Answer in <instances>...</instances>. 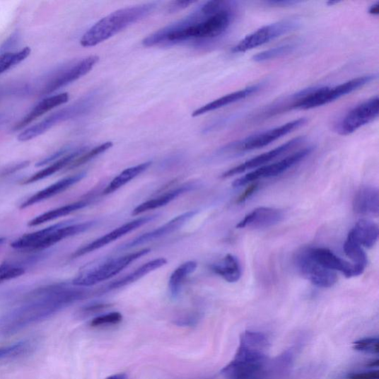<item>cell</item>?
<instances>
[{
    "instance_id": "29",
    "label": "cell",
    "mask_w": 379,
    "mask_h": 379,
    "mask_svg": "<svg viewBox=\"0 0 379 379\" xmlns=\"http://www.w3.org/2000/svg\"><path fill=\"white\" fill-rule=\"evenodd\" d=\"M89 204L88 201H77L62 206L50 211L45 212L33 220L29 221L28 226L35 227L40 226L50 221L59 218L62 216L69 215L75 211L85 209Z\"/></svg>"
},
{
    "instance_id": "46",
    "label": "cell",
    "mask_w": 379,
    "mask_h": 379,
    "mask_svg": "<svg viewBox=\"0 0 379 379\" xmlns=\"http://www.w3.org/2000/svg\"><path fill=\"white\" fill-rule=\"evenodd\" d=\"M301 3L302 2L299 1H293V0H281V1H278V0H276V1L266 2V4L276 7H289Z\"/></svg>"
},
{
    "instance_id": "43",
    "label": "cell",
    "mask_w": 379,
    "mask_h": 379,
    "mask_svg": "<svg viewBox=\"0 0 379 379\" xmlns=\"http://www.w3.org/2000/svg\"><path fill=\"white\" fill-rule=\"evenodd\" d=\"M110 307V305L107 304H93L83 308L81 312L84 315H91L92 313L100 312Z\"/></svg>"
},
{
    "instance_id": "37",
    "label": "cell",
    "mask_w": 379,
    "mask_h": 379,
    "mask_svg": "<svg viewBox=\"0 0 379 379\" xmlns=\"http://www.w3.org/2000/svg\"><path fill=\"white\" fill-rule=\"evenodd\" d=\"M122 321V315L119 312H112L99 315L91 322L93 327L115 325Z\"/></svg>"
},
{
    "instance_id": "4",
    "label": "cell",
    "mask_w": 379,
    "mask_h": 379,
    "mask_svg": "<svg viewBox=\"0 0 379 379\" xmlns=\"http://www.w3.org/2000/svg\"><path fill=\"white\" fill-rule=\"evenodd\" d=\"M158 6V3H149L117 10L90 28L81 40L83 47L96 46L122 30L148 17Z\"/></svg>"
},
{
    "instance_id": "45",
    "label": "cell",
    "mask_w": 379,
    "mask_h": 379,
    "mask_svg": "<svg viewBox=\"0 0 379 379\" xmlns=\"http://www.w3.org/2000/svg\"><path fill=\"white\" fill-rule=\"evenodd\" d=\"M195 3L194 1H173L169 5L168 11L175 12L180 11Z\"/></svg>"
},
{
    "instance_id": "41",
    "label": "cell",
    "mask_w": 379,
    "mask_h": 379,
    "mask_svg": "<svg viewBox=\"0 0 379 379\" xmlns=\"http://www.w3.org/2000/svg\"><path fill=\"white\" fill-rule=\"evenodd\" d=\"M346 379H379L378 371L352 373L346 375Z\"/></svg>"
},
{
    "instance_id": "9",
    "label": "cell",
    "mask_w": 379,
    "mask_h": 379,
    "mask_svg": "<svg viewBox=\"0 0 379 379\" xmlns=\"http://www.w3.org/2000/svg\"><path fill=\"white\" fill-rule=\"evenodd\" d=\"M306 118H299L278 127L247 136L239 141H233L221 149L220 154L241 153L262 148L269 146L272 142L301 128L306 122Z\"/></svg>"
},
{
    "instance_id": "14",
    "label": "cell",
    "mask_w": 379,
    "mask_h": 379,
    "mask_svg": "<svg viewBox=\"0 0 379 379\" xmlns=\"http://www.w3.org/2000/svg\"><path fill=\"white\" fill-rule=\"evenodd\" d=\"M99 57L90 56L74 64L62 69L52 78L43 90L44 94H49L78 80L88 74L99 62Z\"/></svg>"
},
{
    "instance_id": "49",
    "label": "cell",
    "mask_w": 379,
    "mask_h": 379,
    "mask_svg": "<svg viewBox=\"0 0 379 379\" xmlns=\"http://www.w3.org/2000/svg\"><path fill=\"white\" fill-rule=\"evenodd\" d=\"M7 119V116L4 113H0V126H1Z\"/></svg>"
},
{
    "instance_id": "27",
    "label": "cell",
    "mask_w": 379,
    "mask_h": 379,
    "mask_svg": "<svg viewBox=\"0 0 379 379\" xmlns=\"http://www.w3.org/2000/svg\"><path fill=\"white\" fill-rule=\"evenodd\" d=\"M379 228L370 220L361 219L349 232V235L361 247L372 248L378 240Z\"/></svg>"
},
{
    "instance_id": "42",
    "label": "cell",
    "mask_w": 379,
    "mask_h": 379,
    "mask_svg": "<svg viewBox=\"0 0 379 379\" xmlns=\"http://www.w3.org/2000/svg\"><path fill=\"white\" fill-rule=\"evenodd\" d=\"M259 184L257 182L250 183V185L245 190V192L240 195L238 199H237L236 202L238 204L245 202L257 192Z\"/></svg>"
},
{
    "instance_id": "32",
    "label": "cell",
    "mask_w": 379,
    "mask_h": 379,
    "mask_svg": "<svg viewBox=\"0 0 379 379\" xmlns=\"http://www.w3.org/2000/svg\"><path fill=\"white\" fill-rule=\"evenodd\" d=\"M344 251L347 257H349L354 264L362 272H365L368 265V257L362 247L347 235L344 244Z\"/></svg>"
},
{
    "instance_id": "25",
    "label": "cell",
    "mask_w": 379,
    "mask_h": 379,
    "mask_svg": "<svg viewBox=\"0 0 379 379\" xmlns=\"http://www.w3.org/2000/svg\"><path fill=\"white\" fill-rule=\"evenodd\" d=\"M195 187L196 185L194 183H187L178 187L176 189L171 190V191L166 192L160 197L140 204L134 209L132 215L135 216L148 211L164 207L181 195L192 191Z\"/></svg>"
},
{
    "instance_id": "31",
    "label": "cell",
    "mask_w": 379,
    "mask_h": 379,
    "mask_svg": "<svg viewBox=\"0 0 379 379\" xmlns=\"http://www.w3.org/2000/svg\"><path fill=\"white\" fill-rule=\"evenodd\" d=\"M151 165V162H146L125 169L112 182H110V184L104 190L103 194L108 195L117 192V190L137 177L141 175V173L146 171Z\"/></svg>"
},
{
    "instance_id": "8",
    "label": "cell",
    "mask_w": 379,
    "mask_h": 379,
    "mask_svg": "<svg viewBox=\"0 0 379 379\" xmlns=\"http://www.w3.org/2000/svg\"><path fill=\"white\" fill-rule=\"evenodd\" d=\"M100 98V93L99 91L91 92L73 105L61 109L36 124L30 126V127L26 129L19 134L18 139L21 141L34 139L49 132L58 123L86 114L96 105Z\"/></svg>"
},
{
    "instance_id": "30",
    "label": "cell",
    "mask_w": 379,
    "mask_h": 379,
    "mask_svg": "<svg viewBox=\"0 0 379 379\" xmlns=\"http://www.w3.org/2000/svg\"><path fill=\"white\" fill-rule=\"evenodd\" d=\"M197 267V263L196 262L188 261L173 271L168 281V288L172 298H176L179 296L185 281L196 271Z\"/></svg>"
},
{
    "instance_id": "12",
    "label": "cell",
    "mask_w": 379,
    "mask_h": 379,
    "mask_svg": "<svg viewBox=\"0 0 379 379\" xmlns=\"http://www.w3.org/2000/svg\"><path fill=\"white\" fill-rule=\"evenodd\" d=\"M294 264L298 272L318 288L333 287L338 281L337 272L315 262L311 257L308 247L302 248L296 252Z\"/></svg>"
},
{
    "instance_id": "24",
    "label": "cell",
    "mask_w": 379,
    "mask_h": 379,
    "mask_svg": "<svg viewBox=\"0 0 379 379\" xmlns=\"http://www.w3.org/2000/svg\"><path fill=\"white\" fill-rule=\"evenodd\" d=\"M69 100V94L68 93H62L54 96H51L44 99L38 103L30 112L21 119L18 123L13 126V131L18 132L27 125L33 122L39 117L43 116L54 108L64 105Z\"/></svg>"
},
{
    "instance_id": "3",
    "label": "cell",
    "mask_w": 379,
    "mask_h": 379,
    "mask_svg": "<svg viewBox=\"0 0 379 379\" xmlns=\"http://www.w3.org/2000/svg\"><path fill=\"white\" fill-rule=\"evenodd\" d=\"M268 342L259 332L246 331L233 359L223 370L228 379H264Z\"/></svg>"
},
{
    "instance_id": "1",
    "label": "cell",
    "mask_w": 379,
    "mask_h": 379,
    "mask_svg": "<svg viewBox=\"0 0 379 379\" xmlns=\"http://www.w3.org/2000/svg\"><path fill=\"white\" fill-rule=\"evenodd\" d=\"M235 5L228 1L204 3L185 18L170 24L144 40L145 47L189 40H211L223 35L232 24Z\"/></svg>"
},
{
    "instance_id": "15",
    "label": "cell",
    "mask_w": 379,
    "mask_h": 379,
    "mask_svg": "<svg viewBox=\"0 0 379 379\" xmlns=\"http://www.w3.org/2000/svg\"><path fill=\"white\" fill-rule=\"evenodd\" d=\"M157 217L158 215H150L141 216L132 220L131 222L125 223L112 232H110L100 237V238L94 240L81 248H78L74 252L71 257L72 259H76L90 254V252H93L94 250L100 249L107 245L117 240L118 239L121 238L122 236L152 222V221L155 220Z\"/></svg>"
},
{
    "instance_id": "34",
    "label": "cell",
    "mask_w": 379,
    "mask_h": 379,
    "mask_svg": "<svg viewBox=\"0 0 379 379\" xmlns=\"http://www.w3.org/2000/svg\"><path fill=\"white\" fill-rule=\"evenodd\" d=\"M297 47L296 43H286L272 47L260 52L252 57V60L256 62H264L280 58L291 54Z\"/></svg>"
},
{
    "instance_id": "20",
    "label": "cell",
    "mask_w": 379,
    "mask_h": 379,
    "mask_svg": "<svg viewBox=\"0 0 379 379\" xmlns=\"http://www.w3.org/2000/svg\"><path fill=\"white\" fill-rule=\"evenodd\" d=\"M264 86L265 83L262 82L227 94L226 96L220 98L194 110L192 114V117H199L213 112V110L226 107L231 104L248 98L252 96V95L256 94L262 91Z\"/></svg>"
},
{
    "instance_id": "28",
    "label": "cell",
    "mask_w": 379,
    "mask_h": 379,
    "mask_svg": "<svg viewBox=\"0 0 379 379\" xmlns=\"http://www.w3.org/2000/svg\"><path fill=\"white\" fill-rule=\"evenodd\" d=\"M211 271L229 283L238 281L242 276V267L238 259L227 255L222 260L211 266Z\"/></svg>"
},
{
    "instance_id": "7",
    "label": "cell",
    "mask_w": 379,
    "mask_h": 379,
    "mask_svg": "<svg viewBox=\"0 0 379 379\" xmlns=\"http://www.w3.org/2000/svg\"><path fill=\"white\" fill-rule=\"evenodd\" d=\"M150 248H144L118 258L106 260L88 265L71 282L74 286L88 288L106 281L119 274L133 262L147 255Z\"/></svg>"
},
{
    "instance_id": "19",
    "label": "cell",
    "mask_w": 379,
    "mask_h": 379,
    "mask_svg": "<svg viewBox=\"0 0 379 379\" xmlns=\"http://www.w3.org/2000/svg\"><path fill=\"white\" fill-rule=\"evenodd\" d=\"M284 218L283 212L277 209L260 207L247 214L236 228H265L274 226L281 222Z\"/></svg>"
},
{
    "instance_id": "2",
    "label": "cell",
    "mask_w": 379,
    "mask_h": 379,
    "mask_svg": "<svg viewBox=\"0 0 379 379\" xmlns=\"http://www.w3.org/2000/svg\"><path fill=\"white\" fill-rule=\"evenodd\" d=\"M85 288H73L66 284H54L28 293L23 305L12 311L4 323V333L8 335L45 320L74 303L88 297Z\"/></svg>"
},
{
    "instance_id": "6",
    "label": "cell",
    "mask_w": 379,
    "mask_h": 379,
    "mask_svg": "<svg viewBox=\"0 0 379 379\" xmlns=\"http://www.w3.org/2000/svg\"><path fill=\"white\" fill-rule=\"evenodd\" d=\"M94 221L72 224L71 221L55 224L42 230L23 235L13 242L14 249L39 250L49 247L69 237L84 233L96 226Z\"/></svg>"
},
{
    "instance_id": "51",
    "label": "cell",
    "mask_w": 379,
    "mask_h": 379,
    "mask_svg": "<svg viewBox=\"0 0 379 379\" xmlns=\"http://www.w3.org/2000/svg\"><path fill=\"white\" fill-rule=\"evenodd\" d=\"M5 239L0 238V244H2L4 242Z\"/></svg>"
},
{
    "instance_id": "26",
    "label": "cell",
    "mask_w": 379,
    "mask_h": 379,
    "mask_svg": "<svg viewBox=\"0 0 379 379\" xmlns=\"http://www.w3.org/2000/svg\"><path fill=\"white\" fill-rule=\"evenodd\" d=\"M87 151V148L82 147L75 150H72L66 156L60 158L49 167H47L39 172L35 173L34 175L28 177L22 181V185L33 184L47 177H51L57 172L63 168H68L77 158Z\"/></svg>"
},
{
    "instance_id": "33",
    "label": "cell",
    "mask_w": 379,
    "mask_h": 379,
    "mask_svg": "<svg viewBox=\"0 0 379 379\" xmlns=\"http://www.w3.org/2000/svg\"><path fill=\"white\" fill-rule=\"evenodd\" d=\"M30 52L29 47H25L18 52H0V74L21 64L30 56Z\"/></svg>"
},
{
    "instance_id": "5",
    "label": "cell",
    "mask_w": 379,
    "mask_h": 379,
    "mask_svg": "<svg viewBox=\"0 0 379 379\" xmlns=\"http://www.w3.org/2000/svg\"><path fill=\"white\" fill-rule=\"evenodd\" d=\"M377 74H367L352 78L333 87H313L298 91L289 99L290 103L281 112L290 110H310L333 103L376 80Z\"/></svg>"
},
{
    "instance_id": "47",
    "label": "cell",
    "mask_w": 379,
    "mask_h": 379,
    "mask_svg": "<svg viewBox=\"0 0 379 379\" xmlns=\"http://www.w3.org/2000/svg\"><path fill=\"white\" fill-rule=\"evenodd\" d=\"M368 13L373 16H377L379 13V4L378 3H375V4L372 5L369 9Z\"/></svg>"
},
{
    "instance_id": "21",
    "label": "cell",
    "mask_w": 379,
    "mask_h": 379,
    "mask_svg": "<svg viewBox=\"0 0 379 379\" xmlns=\"http://www.w3.org/2000/svg\"><path fill=\"white\" fill-rule=\"evenodd\" d=\"M86 177V172H81L77 173V175L68 177L66 178L59 180L58 182L51 185L49 187H45L34 195L28 197L21 204V209H25L33 205L39 203L42 201L50 199L63 192L66 191L67 189L81 182Z\"/></svg>"
},
{
    "instance_id": "11",
    "label": "cell",
    "mask_w": 379,
    "mask_h": 379,
    "mask_svg": "<svg viewBox=\"0 0 379 379\" xmlns=\"http://www.w3.org/2000/svg\"><path fill=\"white\" fill-rule=\"evenodd\" d=\"M379 114V99L373 97L356 105L334 125L335 132L342 136L350 135L375 119Z\"/></svg>"
},
{
    "instance_id": "10",
    "label": "cell",
    "mask_w": 379,
    "mask_h": 379,
    "mask_svg": "<svg viewBox=\"0 0 379 379\" xmlns=\"http://www.w3.org/2000/svg\"><path fill=\"white\" fill-rule=\"evenodd\" d=\"M301 23L297 18L283 20L262 26L247 35L232 49L235 54L245 53L296 30Z\"/></svg>"
},
{
    "instance_id": "39",
    "label": "cell",
    "mask_w": 379,
    "mask_h": 379,
    "mask_svg": "<svg viewBox=\"0 0 379 379\" xmlns=\"http://www.w3.org/2000/svg\"><path fill=\"white\" fill-rule=\"evenodd\" d=\"M27 350V344L20 342L12 345L0 346V360L18 356Z\"/></svg>"
},
{
    "instance_id": "23",
    "label": "cell",
    "mask_w": 379,
    "mask_h": 379,
    "mask_svg": "<svg viewBox=\"0 0 379 379\" xmlns=\"http://www.w3.org/2000/svg\"><path fill=\"white\" fill-rule=\"evenodd\" d=\"M167 262L168 261L165 258H158L148 262L128 275L108 284L107 286L101 288L99 292L100 293H105L130 286L132 283L144 278L150 273L159 269V268L165 265Z\"/></svg>"
},
{
    "instance_id": "36",
    "label": "cell",
    "mask_w": 379,
    "mask_h": 379,
    "mask_svg": "<svg viewBox=\"0 0 379 379\" xmlns=\"http://www.w3.org/2000/svg\"><path fill=\"white\" fill-rule=\"evenodd\" d=\"M354 349L358 352L378 354L379 352V341L378 337H368L354 342Z\"/></svg>"
},
{
    "instance_id": "16",
    "label": "cell",
    "mask_w": 379,
    "mask_h": 379,
    "mask_svg": "<svg viewBox=\"0 0 379 379\" xmlns=\"http://www.w3.org/2000/svg\"><path fill=\"white\" fill-rule=\"evenodd\" d=\"M305 140L304 136L294 138L286 144H284L273 150L257 156L247 161L237 165L223 173V178H229L235 175H240L249 170L257 169L267 165V163L277 159L278 157L288 153L296 147L301 145Z\"/></svg>"
},
{
    "instance_id": "17",
    "label": "cell",
    "mask_w": 379,
    "mask_h": 379,
    "mask_svg": "<svg viewBox=\"0 0 379 379\" xmlns=\"http://www.w3.org/2000/svg\"><path fill=\"white\" fill-rule=\"evenodd\" d=\"M197 214L198 211H190L180 214L170 220L169 222L165 225L150 232L142 234L129 243H126L121 245L119 247V250H128L161 239L163 237L170 235L182 228L188 221L194 218Z\"/></svg>"
},
{
    "instance_id": "40",
    "label": "cell",
    "mask_w": 379,
    "mask_h": 379,
    "mask_svg": "<svg viewBox=\"0 0 379 379\" xmlns=\"http://www.w3.org/2000/svg\"><path fill=\"white\" fill-rule=\"evenodd\" d=\"M72 150L69 148H62L57 152H55L54 153L49 156H47L46 158H45V159L40 161L39 163H37V164L36 165L37 167H42V166H44V165H46L47 164H49V163H52L53 162H55L57 161V160L60 159V158L66 156V154H68L69 152H71Z\"/></svg>"
},
{
    "instance_id": "50",
    "label": "cell",
    "mask_w": 379,
    "mask_h": 379,
    "mask_svg": "<svg viewBox=\"0 0 379 379\" xmlns=\"http://www.w3.org/2000/svg\"><path fill=\"white\" fill-rule=\"evenodd\" d=\"M337 4H339L338 1H336V2L330 1V2L327 3V4H329L330 6H334V5Z\"/></svg>"
},
{
    "instance_id": "35",
    "label": "cell",
    "mask_w": 379,
    "mask_h": 379,
    "mask_svg": "<svg viewBox=\"0 0 379 379\" xmlns=\"http://www.w3.org/2000/svg\"><path fill=\"white\" fill-rule=\"evenodd\" d=\"M113 147V142L107 141L105 144L95 147L89 151H86L81 156H78L67 168L68 170H71L77 167H80L91 161L93 160L94 158L101 155L105 153L110 148Z\"/></svg>"
},
{
    "instance_id": "48",
    "label": "cell",
    "mask_w": 379,
    "mask_h": 379,
    "mask_svg": "<svg viewBox=\"0 0 379 379\" xmlns=\"http://www.w3.org/2000/svg\"><path fill=\"white\" fill-rule=\"evenodd\" d=\"M106 379H127V375L124 373H118L107 377Z\"/></svg>"
},
{
    "instance_id": "18",
    "label": "cell",
    "mask_w": 379,
    "mask_h": 379,
    "mask_svg": "<svg viewBox=\"0 0 379 379\" xmlns=\"http://www.w3.org/2000/svg\"><path fill=\"white\" fill-rule=\"evenodd\" d=\"M311 257L327 269L339 272L346 278L360 276L364 272L346 260L340 258L334 252L325 247H308Z\"/></svg>"
},
{
    "instance_id": "13",
    "label": "cell",
    "mask_w": 379,
    "mask_h": 379,
    "mask_svg": "<svg viewBox=\"0 0 379 379\" xmlns=\"http://www.w3.org/2000/svg\"><path fill=\"white\" fill-rule=\"evenodd\" d=\"M313 147L300 150L276 163L266 165L252 170L233 183L234 187L244 186L259 180L277 177L303 161L313 152Z\"/></svg>"
},
{
    "instance_id": "38",
    "label": "cell",
    "mask_w": 379,
    "mask_h": 379,
    "mask_svg": "<svg viewBox=\"0 0 379 379\" xmlns=\"http://www.w3.org/2000/svg\"><path fill=\"white\" fill-rule=\"evenodd\" d=\"M23 267L12 266L10 264L0 265V283L18 278L25 274Z\"/></svg>"
},
{
    "instance_id": "22",
    "label": "cell",
    "mask_w": 379,
    "mask_h": 379,
    "mask_svg": "<svg viewBox=\"0 0 379 379\" xmlns=\"http://www.w3.org/2000/svg\"><path fill=\"white\" fill-rule=\"evenodd\" d=\"M353 209L359 215L378 216L379 214L378 188L370 185L361 187L354 196Z\"/></svg>"
},
{
    "instance_id": "44",
    "label": "cell",
    "mask_w": 379,
    "mask_h": 379,
    "mask_svg": "<svg viewBox=\"0 0 379 379\" xmlns=\"http://www.w3.org/2000/svg\"><path fill=\"white\" fill-rule=\"evenodd\" d=\"M29 164H30V163L27 161V162H23V163H21L19 164H16L14 165H12L11 167L4 170L1 172V175H0V177L8 176V175H11V173H15V172H17V171H18L20 170L25 168L26 167L28 166Z\"/></svg>"
}]
</instances>
